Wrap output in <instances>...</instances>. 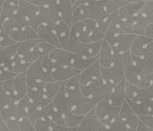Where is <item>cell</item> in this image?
<instances>
[{
    "mask_svg": "<svg viewBox=\"0 0 153 131\" xmlns=\"http://www.w3.org/2000/svg\"><path fill=\"white\" fill-rule=\"evenodd\" d=\"M79 75L65 81V94L72 103V112L76 115L85 116L93 110L101 100L87 97L82 93Z\"/></svg>",
    "mask_w": 153,
    "mask_h": 131,
    "instance_id": "cell-1",
    "label": "cell"
},
{
    "mask_svg": "<svg viewBox=\"0 0 153 131\" xmlns=\"http://www.w3.org/2000/svg\"><path fill=\"white\" fill-rule=\"evenodd\" d=\"M102 41L83 43L74 33L71 32L68 43L65 49L77 55H81L86 58H93L99 56L101 49Z\"/></svg>",
    "mask_w": 153,
    "mask_h": 131,
    "instance_id": "cell-2",
    "label": "cell"
},
{
    "mask_svg": "<svg viewBox=\"0 0 153 131\" xmlns=\"http://www.w3.org/2000/svg\"><path fill=\"white\" fill-rule=\"evenodd\" d=\"M109 14L104 10L103 6L100 2L87 4V5H80L74 8L73 11V24L81 22L86 19H93V20H101L107 18Z\"/></svg>",
    "mask_w": 153,
    "mask_h": 131,
    "instance_id": "cell-3",
    "label": "cell"
},
{
    "mask_svg": "<svg viewBox=\"0 0 153 131\" xmlns=\"http://www.w3.org/2000/svg\"><path fill=\"white\" fill-rule=\"evenodd\" d=\"M121 107L114 106L110 103L108 97L102 99L94 108L95 113L104 127H110L118 118Z\"/></svg>",
    "mask_w": 153,
    "mask_h": 131,
    "instance_id": "cell-4",
    "label": "cell"
},
{
    "mask_svg": "<svg viewBox=\"0 0 153 131\" xmlns=\"http://www.w3.org/2000/svg\"><path fill=\"white\" fill-rule=\"evenodd\" d=\"M113 87L114 85H110L102 76H100L89 85L81 86V90L82 93L87 97L102 100L110 94Z\"/></svg>",
    "mask_w": 153,
    "mask_h": 131,
    "instance_id": "cell-5",
    "label": "cell"
},
{
    "mask_svg": "<svg viewBox=\"0 0 153 131\" xmlns=\"http://www.w3.org/2000/svg\"><path fill=\"white\" fill-rule=\"evenodd\" d=\"M101 76L110 85H116L121 82L125 77V67L123 64L122 57L119 54H116L115 60L110 67H101Z\"/></svg>",
    "mask_w": 153,
    "mask_h": 131,
    "instance_id": "cell-6",
    "label": "cell"
},
{
    "mask_svg": "<svg viewBox=\"0 0 153 131\" xmlns=\"http://www.w3.org/2000/svg\"><path fill=\"white\" fill-rule=\"evenodd\" d=\"M41 59L42 58H39L38 60L33 62L26 71L27 85L33 84L54 82L51 74L42 67Z\"/></svg>",
    "mask_w": 153,
    "mask_h": 131,
    "instance_id": "cell-7",
    "label": "cell"
},
{
    "mask_svg": "<svg viewBox=\"0 0 153 131\" xmlns=\"http://www.w3.org/2000/svg\"><path fill=\"white\" fill-rule=\"evenodd\" d=\"M19 9L25 15L29 24L37 31L38 28L42 24V20L40 17L39 7L31 2H26L24 0H20Z\"/></svg>",
    "mask_w": 153,
    "mask_h": 131,
    "instance_id": "cell-8",
    "label": "cell"
},
{
    "mask_svg": "<svg viewBox=\"0 0 153 131\" xmlns=\"http://www.w3.org/2000/svg\"><path fill=\"white\" fill-rule=\"evenodd\" d=\"M123 64L125 67V77L126 79V82L134 85H137L143 76L142 73L134 64L133 58H132V53L131 51H127L126 53H123L121 55Z\"/></svg>",
    "mask_w": 153,
    "mask_h": 131,
    "instance_id": "cell-9",
    "label": "cell"
},
{
    "mask_svg": "<svg viewBox=\"0 0 153 131\" xmlns=\"http://www.w3.org/2000/svg\"><path fill=\"white\" fill-rule=\"evenodd\" d=\"M41 40V39H35V40H30L23 42L19 43L17 54L22 57L23 59H25L27 62L32 64L36 60L39 58V53L36 49V45Z\"/></svg>",
    "mask_w": 153,
    "mask_h": 131,
    "instance_id": "cell-10",
    "label": "cell"
},
{
    "mask_svg": "<svg viewBox=\"0 0 153 131\" xmlns=\"http://www.w3.org/2000/svg\"><path fill=\"white\" fill-rule=\"evenodd\" d=\"M137 35L135 34H119L111 39L110 40H107L109 45L111 46L113 51L116 54L122 55L123 53H126L127 51H130L132 44L136 38Z\"/></svg>",
    "mask_w": 153,
    "mask_h": 131,
    "instance_id": "cell-11",
    "label": "cell"
},
{
    "mask_svg": "<svg viewBox=\"0 0 153 131\" xmlns=\"http://www.w3.org/2000/svg\"><path fill=\"white\" fill-rule=\"evenodd\" d=\"M52 103H53L55 109L58 112H60L64 116V118L65 116H67L68 114H70L71 112H72V109H73L72 103L65 94V81L62 83V85H61L57 94L53 99Z\"/></svg>",
    "mask_w": 153,
    "mask_h": 131,
    "instance_id": "cell-12",
    "label": "cell"
},
{
    "mask_svg": "<svg viewBox=\"0 0 153 131\" xmlns=\"http://www.w3.org/2000/svg\"><path fill=\"white\" fill-rule=\"evenodd\" d=\"M145 2H136V3H128L118 10V14L120 18L124 21L134 22L139 16L142 8Z\"/></svg>",
    "mask_w": 153,
    "mask_h": 131,
    "instance_id": "cell-13",
    "label": "cell"
},
{
    "mask_svg": "<svg viewBox=\"0 0 153 131\" xmlns=\"http://www.w3.org/2000/svg\"><path fill=\"white\" fill-rule=\"evenodd\" d=\"M26 25H30L23 13L18 9V11L9 17L3 24V29L6 33H10L13 31L21 29Z\"/></svg>",
    "mask_w": 153,
    "mask_h": 131,
    "instance_id": "cell-14",
    "label": "cell"
},
{
    "mask_svg": "<svg viewBox=\"0 0 153 131\" xmlns=\"http://www.w3.org/2000/svg\"><path fill=\"white\" fill-rule=\"evenodd\" d=\"M126 79L124 78L121 82H119L113 87L110 94L108 96V99L111 104L117 107L122 106L126 97Z\"/></svg>",
    "mask_w": 153,
    "mask_h": 131,
    "instance_id": "cell-15",
    "label": "cell"
},
{
    "mask_svg": "<svg viewBox=\"0 0 153 131\" xmlns=\"http://www.w3.org/2000/svg\"><path fill=\"white\" fill-rule=\"evenodd\" d=\"M118 118L126 125H127L130 129L136 130L138 124H139V121H140V119L134 112V111L131 109V107L129 106V104L127 103L126 101H125V103L122 104V106L120 108Z\"/></svg>",
    "mask_w": 153,
    "mask_h": 131,
    "instance_id": "cell-16",
    "label": "cell"
},
{
    "mask_svg": "<svg viewBox=\"0 0 153 131\" xmlns=\"http://www.w3.org/2000/svg\"><path fill=\"white\" fill-rule=\"evenodd\" d=\"M81 86H84L91 83L92 81L98 79L101 76V66L99 61H95L91 66H90L85 70L82 71L79 75Z\"/></svg>",
    "mask_w": 153,
    "mask_h": 131,
    "instance_id": "cell-17",
    "label": "cell"
},
{
    "mask_svg": "<svg viewBox=\"0 0 153 131\" xmlns=\"http://www.w3.org/2000/svg\"><path fill=\"white\" fill-rule=\"evenodd\" d=\"M48 56L57 67H64V66L71 67L74 54L66 49L61 48H56L54 50H52L49 53Z\"/></svg>",
    "mask_w": 153,
    "mask_h": 131,
    "instance_id": "cell-18",
    "label": "cell"
},
{
    "mask_svg": "<svg viewBox=\"0 0 153 131\" xmlns=\"http://www.w3.org/2000/svg\"><path fill=\"white\" fill-rule=\"evenodd\" d=\"M52 30L57 36L60 48L65 49L71 34V26L68 25L62 18H60L54 25Z\"/></svg>",
    "mask_w": 153,
    "mask_h": 131,
    "instance_id": "cell-19",
    "label": "cell"
},
{
    "mask_svg": "<svg viewBox=\"0 0 153 131\" xmlns=\"http://www.w3.org/2000/svg\"><path fill=\"white\" fill-rule=\"evenodd\" d=\"M103 125L99 121L95 110L93 109L83 117L82 122L78 126V131H100Z\"/></svg>",
    "mask_w": 153,
    "mask_h": 131,
    "instance_id": "cell-20",
    "label": "cell"
},
{
    "mask_svg": "<svg viewBox=\"0 0 153 131\" xmlns=\"http://www.w3.org/2000/svg\"><path fill=\"white\" fill-rule=\"evenodd\" d=\"M19 43H15L0 49V67L12 70V64L15 55L17 54ZM13 71V70H12Z\"/></svg>",
    "mask_w": 153,
    "mask_h": 131,
    "instance_id": "cell-21",
    "label": "cell"
},
{
    "mask_svg": "<svg viewBox=\"0 0 153 131\" xmlns=\"http://www.w3.org/2000/svg\"><path fill=\"white\" fill-rule=\"evenodd\" d=\"M9 35L17 43H21V42L30 40L40 39L39 37L37 31L30 25H26V26H24V27H22L21 29L13 31L12 32L9 33Z\"/></svg>",
    "mask_w": 153,
    "mask_h": 131,
    "instance_id": "cell-22",
    "label": "cell"
},
{
    "mask_svg": "<svg viewBox=\"0 0 153 131\" xmlns=\"http://www.w3.org/2000/svg\"><path fill=\"white\" fill-rule=\"evenodd\" d=\"M39 12L42 20V24H45L51 29L60 19V16L58 15V13L56 8V4L50 6H40Z\"/></svg>",
    "mask_w": 153,
    "mask_h": 131,
    "instance_id": "cell-23",
    "label": "cell"
},
{
    "mask_svg": "<svg viewBox=\"0 0 153 131\" xmlns=\"http://www.w3.org/2000/svg\"><path fill=\"white\" fill-rule=\"evenodd\" d=\"M13 95L16 102L22 100L27 95L28 85L26 79V72L17 75L13 79Z\"/></svg>",
    "mask_w": 153,
    "mask_h": 131,
    "instance_id": "cell-24",
    "label": "cell"
},
{
    "mask_svg": "<svg viewBox=\"0 0 153 131\" xmlns=\"http://www.w3.org/2000/svg\"><path fill=\"white\" fill-rule=\"evenodd\" d=\"M116 53L106 39L102 40L101 49L99 54V61L102 67H110L115 60Z\"/></svg>",
    "mask_w": 153,
    "mask_h": 131,
    "instance_id": "cell-25",
    "label": "cell"
},
{
    "mask_svg": "<svg viewBox=\"0 0 153 131\" xmlns=\"http://www.w3.org/2000/svg\"><path fill=\"white\" fill-rule=\"evenodd\" d=\"M56 8L60 18H62L68 25H73V3L71 0H58Z\"/></svg>",
    "mask_w": 153,
    "mask_h": 131,
    "instance_id": "cell-26",
    "label": "cell"
},
{
    "mask_svg": "<svg viewBox=\"0 0 153 131\" xmlns=\"http://www.w3.org/2000/svg\"><path fill=\"white\" fill-rule=\"evenodd\" d=\"M81 72L73 67H68V66H64V67H56L52 72L51 76L56 82H65L72 77L78 76Z\"/></svg>",
    "mask_w": 153,
    "mask_h": 131,
    "instance_id": "cell-27",
    "label": "cell"
},
{
    "mask_svg": "<svg viewBox=\"0 0 153 131\" xmlns=\"http://www.w3.org/2000/svg\"><path fill=\"white\" fill-rule=\"evenodd\" d=\"M110 24L109 15L107 18L97 20L96 21V26L93 29V31L90 34V40L91 42H98L102 41L105 38L106 31Z\"/></svg>",
    "mask_w": 153,
    "mask_h": 131,
    "instance_id": "cell-28",
    "label": "cell"
},
{
    "mask_svg": "<svg viewBox=\"0 0 153 131\" xmlns=\"http://www.w3.org/2000/svg\"><path fill=\"white\" fill-rule=\"evenodd\" d=\"M5 122L11 131H35L34 126L28 116L8 120Z\"/></svg>",
    "mask_w": 153,
    "mask_h": 131,
    "instance_id": "cell-29",
    "label": "cell"
},
{
    "mask_svg": "<svg viewBox=\"0 0 153 131\" xmlns=\"http://www.w3.org/2000/svg\"><path fill=\"white\" fill-rule=\"evenodd\" d=\"M19 3H20V0H4V4L1 9L0 28H3L4 22L18 11Z\"/></svg>",
    "mask_w": 153,
    "mask_h": 131,
    "instance_id": "cell-30",
    "label": "cell"
},
{
    "mask_svg": "<svg viewBox=\"0 0 153 131\" xmlns=\"http://www.w3.org/2000/svg\"><path fill=\"white\" fill-rule=\"evenodd\" d=\"M36 31H37L39 37L42 40L53 45L56 48H60L57 36L51 28H49L48 26H47L45 24H41Z\"/></svg>",
    "mask_w": 153,
    "mask_h": 131,
    "instance_id": "cell-31",
    "label": "cell"
},
{
    "mask_svg": "<svg viewBox=\"0 0 153 131\" xmlns=\"http://www.w3.org/2000/svg\"><path fill=\"white\" fill-rule=\"evenodd\" d=\"M132 58L143 76L153 73V58L138 57L132 53Z\"/></svg>",
    "mask_w": 153,
    "mask_h": 131,
    "instance_id": "cell-32",
    "label": "cell"
},
{
    "mask_svg": "<svg viewBox=\"0 0 153 131\" xmlns=\"http://www.w3.org/2000/svg\"><path fill=\"white\" fill-rule=\"evenodd\" d=\"M152 40H153L152 38H150L146 35H137L136 38L134 39L133 44H132L130 51L134 55H136L138 57H142L145 48Z\"/></svg>",
    "mask_w": 153,
    "mask_h": 131,
    "instance_id": "cell-33",
    "label": "cell"
},
{
    "mask_svg": "<svg viewBox=\"0 0 153 131\" xmlns=\"http://www.w3.org/2000/svg\"><path fill=\"white\" fill-rule=\"evenodd\" d=\"M98 59H99V56H96L93 58H86V57H83L81 55L74 54L71 67H73L74 68L82 72V71L85 70L86 68H88L90 66H91Z\"/></svg>",
    "mask_w": 153,
    "mask_h": 131,
    "instance_id": "cell-34",
    "label": "cell"
},
{
    "mask_svg": "<svg viewBox=\"0 0 153 131\" xmlns=\"http://www.w3.org/2000/svg\"><path fill=\"white\" fill-rule=\"evenodd\" d=\"M126 101L131 107V109L134 111V112L138 116H146L149 115V111H150V103L151 102H136V101H132L130 99L126 98Z\"/></svg>",
    "mask_w": 153,
    "mask_h": 131,
    "instance_id": "cell-35",
    "label": "cell"
},
{
    "mask_svg": "<svg viewBox=\"0 0 153 131\" xmlns=\"http://www.w3.org/2000/svg\"><path fill=\"white\" fill-rule=\"evenodd\" d=\"M99 2L108 14L118 11L121 7L128 4L126 0H99Z\"/></svg>",
    "mask_w": 153,
    "mask_h": 131,
    "instance_id": "cell-36",
    "label": "cell"
},
{
    "mask_svg": "<svg viewBox=\"0 0 153 131\" xmlns=\"http://www.w3.org/2000/svg\"><path fill=\"white\" fill-rule=\"evenodd\" d=\"M62 83L63 82H49V83H44L43 85V93H44V95L53 101V99L56 97V95L57 94L61 85H62Z\"/></svg>",
    "mask_w": 153,
    "mask_h": 131,
    "instance_id": "cell-37",
    "label": "cell"
},
{
    "mask_svg": "<svg viewBox=\"0 0 153 131\" xmlns=\"http://www.w3.org/2000/svg\"><path fill=\"white\" fill-rule=\"evenodd\" d=\"M30 63L27 62L25 59H23L22 57H20L18 54L15 55L14 58H13V64H12V70L19 75V74H22V73H24L28 70V68L30 67Z\"/></svg>",
    "mask_w": 153,
    "mask_h": 131,
    "instance_id": "cell-38",
    "label": "cell"
},
{
    "mask_svg": "<svg viewBox=\"0 0 153 131\" xmlns=\"http://www.w3.org/2000/svg\"><path fill=\"white\" fill-rule=\"evenodd\" d=\"M36 49H37V51L39 53V58H43L44 57L49 55V53L54 50L56 49V47H54L53 45L44 41V40H40L37 45H36Z\"/></svg>",
    "mask_w": 153,
    "mask_h": 131,
    "instance_id": "cell-39",
    "label": "cell"
},
{
    "mask_svg": "<svg viewBox=\"0 0 153 131\" xmlns=\"http://www.w3.org/2000/svg\"><path fill=\"white\" fill-rule=\"evenodd\" d=\"M53 121L46 119H39L33 124L35 131H53Z\"/></svg>",
    "mask_w": 153,
    "mask_h": 131,
    "instance_id": "cell-40",
    "label": "cell"
},
{
    "mask_svg": "<svg viewBox=\"0 0 153 131\" xmlns=\"http://www.w3.org/2000/svg\"><path fill=\"white\" fill-rule=\"evenodd\" d=\"M83 117L84 116L76 115L74 112H71L70 114H68L67 116L65 117V121L68 127H78L80 125V123L82 122Z\"/></svg>",
    "mask_w": 153,
    "mask_h": 131,
    "instance_id": "cell-41",
    "label": "cell"
},
{
    "mask_svg": "<svg viewBox=\"0 0 153 131\" xmlns=\"http://www.w3.org/2000/svg\"><path fill=\"white\" fill-rule=\"evenodd\" d=\"M16 102L12 99L11 97H9L6 93L4 92V88H3V85H2V83L0 82V105L1 106H7V105H11V104H13L15 103Z\"/></svg>",
    "mask_w": 153,
    "mask_h": 131,
    "instance_id": "cell-42",
    "label": "cell"
},
{
    "mask_svg": "<svg viewBox=\"0 0 153 131\" xmlns=\"http://www.w3.org/2000/svg\"><path fill=\"white\" fill-rule=\"evenodd\" d=\"M151 85H153V73L143 75L139 82V84L136 85L140 88H147Z\"/></svg>",
    "mask_w": 153,
    "mask_h": 131,
    "instance_id": "cell-43",
    "label": "cell"
},
{
    "mask_svg": "<svg viewBox=\"0 0 153 131\" xmlns=\"http://www.w3.org/2000/svg\"><path fill=\"white\" fill-rule=\"evenodd\" d=\"M15 43H17V42H15L8 33H6L4 31H2V33L0 35V47L4 48V47L10 46V45L15 44Z\"/></svg>",
    "mask_w": 153,
    "mask_h": 131,
    "instance_id": "cell-44",
    "label": "cell"
},
{
    "mask_svg": "<svg viewBox=\"0 0 153 131\" xmlns=\"http://www.w3.org/2000/svg\"><path fill=\"white\" fill-rule=\"evenodd\" d=\"M41 65H42V67H43L48 72H49L50 74H51V72H52L56 67H57V66L51 60V58H49L48 55L46 56V57H44V58L41 59Z\"/></svg>",
    "mask_w": 153,
    "mask_h": 131,
    "instance_id": "cell-45",
    "label": "cell"
},
{
    "mask_svg": "<svg viewBox=\"0 0 153 131\" xmlns=\"http://www.w3.org/2000/svg\"><path fill=\"white\" fill-rule=\"evenodd\" d=\"M16 76H17V74H15L13 71L6 69V68H2V70L0 72V82L3 83L4 81L13 79Z\"/></svg>",
    "mask_w": 153,
    "mask_h": 131,
    "instance_id": "cell-46",
    "label": "cell"
},
{
    "mask_svg": "<svg viewBox=\"0 0 153 131\" xmlns=\"http://www.w3.org/2000/svg\"><path fill=\"white\" fill-rule=\"evenodd\" d=\"M31 3H33L34 4L38 5V6H50V5H54L56 4V2L55 0H33Z\"/></svg>",
    "mask_w": 153,
    "mask_h": 131,
    "instance_id": "cell-47",
    "label": "cell"
},
{
    "mask_svg": "<svg viewBox=\"0 0 153 131\" xmlns=\"http://www.w3.org/2000/svg\"><path fill=\"white\" fill-rule=\"evenodd\" d=\"M139 119L150 129L153 130V116L152 115H146V116H141Z\"/></svg>",
    "mask_w": 153,
    "mask_h": 131,
    "instance_id": "cell-48",
    "label": "cell"
},
{
    "mask_svg": "<svg viewBox=\"0 0 153 131\" xmlns=\"http://www.w3.org/2000/svg\"><path fill=\"white\" fill-rule=\"evenodd\" d=\"M53 131H78V127H68V126H60L56 123L53 125Z\"/></svg>",
    "mask_w": 153,
    "mask_h": 131,
    "instance_id": "cell-49",
    "label": "cell"
},
{
    "mask_svg": "<svg viewBox=\"0 0 153 131\" xmlns=\"http://www.w3.org/2000/svg\"><path fill=\"white\" fill-rule=\"evenodd\" d=\"M3 109H4V106H1L0 105V131H11L9 130L5 121L4 120V117H3Z\"/></svg>",
    "mask_w": 153,
    "mask_h": 131,
    "instance_id": "cell-50",
    "label": "cell"
},
{
    "mask_svg": "<svg viewBox=\"0 0 153 131\" xmlns=\"http://www.w3.org/2000/svg\"><path fill=\"white\" fill-rule=\"evenodd\" d=\"M143 58H145V57H151V58H153V40L149 43L147 45V47L145 48L143 53Z\"/></svg>",
    "mask_w": 153,
    "mask_h": 131,
    "instance_id": "cell-51",
    "label": "cell"
},
{
    "mask_svg": "<svg viewBox=\"0 0 153 131\" xmlns=\"http://www.w3.org/2000/svg\"><path fill=\"white\" fill-rule=\"evenodd\" d=\"M99 2V0H77L74 4H73V8L80 6V5H87V4H91L94 3Z\"/></svg>",
    "mask_w": 153,
    "mask_h": 131,
    "instance_id": "cell-52",
    "label": "cell"
},
{
    "mask_svg": "<svg viewBox=\"0 0 153 131\" xmlns=\"http://www.w3.org/2000/svg\"><path fill=\"white\" fill-rule=\"evenodd\" d=\"M135 131H151V130L140 120L139 124H138V127H137V129H136Z\"/></svg>",
    "mask_w": 153,
    "mask_h": 131,
    "instance_id": "cell-53",
    "label": "cell"
},
{
    "mask_svg": "<svg viewBox=\"0 0 153 131\" xmlns=\"http://www.w3.org/2000/svg\"><path fill=\"white\" fill-rule=\"evenodd\" d=\"M144 34H145L146 36L152 38L153 40V24H151V25H149V26L146 27V29H145V33H144Z\"/></svg>",
    "mask_w": 153,
    "mask_h": 131,
    "instance_id": "cell-54",
    "label": "cell"
},
{
    "mask_svg": "<svg viewBox=\"0 0 153 131\" xmlns=\"http://www.w3.org/2000/svg\"><path fill=\"white\" fill-rule=\"evenodd\" d=\"M149 115L153 116V101L150 103V111H149Z\"/></svg>",
    "mask_w": 153,
    "mask_h": 131,
    "instance_id": "cell-55",
    "label": "cell"
},
{
    "mask_svg": "<svg viewBox=\"0 0 153 131\" xmlns=\"http://www.w3.org/2000/svg\"><path fill=\"white\" fill-rule=\"evenodd\" d=\"M127 3H136V2H141L142 0H126Z\"/></svg>",
    "mask_w": 153,
    "mask_h": 131,
    "instance_id": "cell-56",
    "label": "cell"
},
{
    "mask_svg": "<svg viewBox=\"0 0 153 131\" xmlns=\"http://www.w3.org/2000/svg\"><path fill=\"white\" fill-rule=\"evenodd\" d=\"M142 1H143V2H152L153 0H142Z\"/></svg>",
    "mask_w": 153,
    "mask_h": 131,
    "instance_id": "cell-57",
    "label": "cell"
},
{
    "mask_svg": "<svg viewBox=\"0 0 153 131\" xmlns=\"http://www.w3.org/2000/svg\"><path fill=\"white\" fill-rule=\"evenodd\" d=\"M76 1H77V0H71V2L73 3V4H74V3H75Z\"/></svg>",
    "mask_w": 153,
    "mask_h": 131,
    "instance_id": "cell-58",
    "label": "cell"
},
{
    "mask_svg": "<svg viewBox=\"0 0 153 131\" xmlns=\"http://www.w3.org/2000/svg\"><path fill=\"white\" fill-rule=\"evenodd\" d=\"M24 1H26V2H32L33 0H24Z\"/></svg>",
    "mask_w": 153,
    "mask_h": 131,
    "instance_id": "cell-59",
    "label": "cell"
},
{
    "mask_svg": "<svg viewBox=\"0 0 153 131\" xmlns=\"http://www.w3.org/2000/svg\"><path fill=\"white\" fill-rule=\"evenodd\" d=\"M2 68H3V67H0V72H1V70H2Z\"/></svg>",
    "mask_w": 153,
    "mask_h": 131,
    "instance_id": "cell-60",
    "label": "cell"
},
{
    "mask_svg": "<svg viewBox=\"0 0 153 131\" xmlns=\"http://www.w3.org/2000/svg\"><path fill=\"white\" fill-rule=\"evenodd\" d=\"M1 9H2V8H0V15H1Z\"/></svg>",
    "mask_w": 153,
    "mask_h": 131,
    "instance_id": "cell-61",
    "label": "cell"
},
{
    "mask_svg": "<svg viewBox=\"0 0 153 131\" xmlns=\"http://www.w3.org/2000/svg\"><path fill=\"white\" fill-rule=\"evenodd\" d=\"M55 1H56V2H57V1H58V0H55Z\"/></svg>",
    "mask_w": 153,
    "mask_h": 131,
    "instance_id": "cell-62",
    "label": "cell"
},
{
    "mask_svg": "<svg viewBox=\"0 0 153 131\" xmlns=\"http://www.w3.org/2000/svg\"><path fill=\"white\" fill-rule=\"evenodd\" d=\"M151 131H153V130H151Z\"/></svg>",
    "mask_w": 153,
    "mask_h": 131,
    "instance_id": "cell-63",
    "label": "cell"
}]
</instances>
